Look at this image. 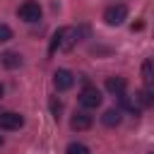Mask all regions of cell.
Masks as SVG:
<instances>
[{"mask_svg": "<svg viewBox=\"0 0 154 154\" xmlns=\"http://www.w3.org/2000/svg\"><path fill=\"white\" fill-rule=\"evenodd\" d=\"M53 84H55L58 91H67V89L75 84V75H72L70 70H55V75H53Z\"/></svg>", "mask_w": 154, "mask_h": 154, "instance_id": "cell-5", "label": "cell"}, {"mask_svg": "<svg viewBox=\"0 0 154 154\" xmlns=\"http://www.w3.org/2000/svg\"><path fill=\"white\" fill-rule=\"evenodd\" d=\"M79 103H82L84 108H96V106H101V91H99L96 87H84V89L79 91Z\"/></svg>", "mask_w": 154, "mask_h": 154, "instance_id": "cell-3", "label": "cell"}, {"mask_svg": "<svg viewBox=\"0 0 154 154\" xmlns=\"http://www.w3.org/2000/svg\"><path fill=\"white\" fill-rule=\"evenodd\" d=\"M91 116L87 113V111H75L72 113V118H70V128L72 130H89L91 128Z\"/></svg>", "mask_w": 154, "mask_h": 154, "instance_id": "cell-6", "label": "cell"}, {"mask_svg": "<svg viewBox=\"0 0 154 154\" xmlns=\"http://www.w3.org/2000/svg\"><path fill=\"white\" fill-rule=\"evenodd\" d=\"M60 111H63V103H60L55 96H51V113H53V118H55V120L60 118Z\"/></svg>", "mask_w": 154, "mask_h": 154, "instance_id": "cell-14", "label": "cell"}, {"mask_svg": "<svg viewBox=\"0 0 154 154\" xmlns=\"http://www.w3.org/2000/svg\"><path fill=\"white\" fill-rule=\"evenodd\" d=\"M135 106H137V108H152V106H154V91H152V89H140V91H135Z\"/></svg>", "mask_w": 154, "mask_h": 154, "instance_id": "cell-8", "label": "cell"}, {"mask_svg": "<svg viewBox=\"0 0 154 154\" xmlns=\"http://www.w3.org/2000/svg\"><path fill=\"white\" fill-rule=\"evenodd\" d=\"M58 31H60V51H70L77 41V29L65 26V29H58Z\"/></svg>", "mask_w": 154, "mask_h": 154, "instance_id": "cell-7", "label": "cell"}, {"mask_svg": "<svg viewBox=\"0 0 154 154\" xmlns=\"http://www.w3.org/2000/svg\"><path fill=\"white\" fill-rule=\"evenodd\" d=\"M22 125H24V118H22L19 113H14V111L0 113V128H2V130H19Z\"/></svg>", "mask_w": 154, "mask_h": 154, "instance_id": "cell-4", "label": "cell"}, {"mask_svg": "<svg viewBox=\"0 0 154 154\" xmlns=\"http://www.w3.org/2000/svg\"><path fill=\"white\" fill-rule=\"evenodd\" d=\"M17 14H19V19H24V22H38V19H41V5H38L36 0H26V2L19 5Z\"/></svg>", "mask_w": 154, "mask_h": 154, "instance_id": "cell-2", "label": "cell"}, {"mask_svg": "<svg viewBox=\"0 0 154 154\" xmlns=\"http://www.w3.org/2000/svg\"><path fill=\"white\" fill-rule=\"evenodd\" d=\"M12 38V29L7 26V24H0V43H5V41H10Z\"/></svg>", "mask_w": 154, "mask_h": 154, "instance_id": "cell-15", "label": "cell"}, {"mask_svg": "<svg viewBox=\"0 0 154 154\" xmlns=\"http://www.w3.org/2000/svg\"><path fill=\"white\" fill-rule=\"evenodd\" d=\"M65 154H91V152H89L87 144H82V142H72V144H67Z\"/></svg>", "mask_w": 154, "mask_h": 154, "instance_id": "cell-13", "label": "cell"}, {"mask_svg": "<svg viewBox=\"0 0 154 154\" xmlns=\"http://www.w3.org/2000/svg\"><path fill=\"white\" fill-rule=\"evenodd\" d=\"M152 154H154V152H152Z\"/></svg>", "mask_w": 154, "mask_h": 154, "instance_id": "cell-19", "label": "cell"}, {"mask_svg": "<svg viewBox=\"0 0 154 154\" xmlns=\"http://www.w3.org/2000/svg\"><path fill=\"white\" fill-rule=\"evenodd\" d=\"M0 63H2L7 70H14V67H19V65H22V55H19V53H14V51H7V53H2V55H0Z\"/></svg>", "mask_w": 154, "mask_h": 154, "instance_id": "cell-10", "label": "cell"}, {"mask_svg": "<svg viewBox=\"0 0 154 154\" xmlns=\"http://www.w3.org/2000/svg\"><path fill=\"white\" fill-rule=\"evenodd\" d=\"M55 48H60V31H55V34H53V38H51V46H48V53L53 55V53H55Z\"/></svg>", "mask_w": 154, "mask_h": 154, "instance_id": "cell-16", "label": "cell"}, {"mask_svg": "<svg viewBox=\"0 0 154 154\" xmlns=\"http://www.w3.org/2000/svg\"><path fill=\"white\" fill-rule=\"evenodd\" d=\"M2 144H5V137H2V135H0V147H2Z\"/></svg>", "mask_w": 154, "mask_h": 154, "instance_id": "cell-17", "label": "cell"}, {"mask_svg": "<svg viewBox=\"0 0 154 154\" xmlns=\"http://www.w3.org/2000/svg\"><path fill=\"white\" fill-rule=\"evenodd\" d=\"M142 82L147 87H154V60L152 58H147L142 63Z\"/></svg>", "mask_w": 154, "mask_h": 154, "instance_id": "cell-12", "label": "cell"}, {"mask_svg": "<svg viewBox=\"0 0 154 154\" xmlns=\"http://www.w3.org/2000/svg\"><path fill=\"white\" fill-rule=\"evenodd\" d=\"M125 87H128L125 77H108V79H106V89H108L111 94H116V96L125 94Z\"/></svg>", "mask_w": 154, "mask_h": 154, "instance_id": "cell-9", "label": "cell"}, {"mask_svg": "<svg viewBox=\"0 0 154 154\" xmlns=\"http://www.w3.org/2000/svg\"><path fill=\"white\" fill-rule=\"evenodd\" d=\"M120 120H123V116H120L118 108H108V111L101 116V123H103L106 128H116V125H120Z\"/></svg>", "mask_w": 154, "mask_h": 154, "instance_id": "cell-11", "label": "cell"}, {"mask_svg": "<svg viewBox=\"0 0 154 154\" xmlns=\"http://www.w3.org/2000/svg\"><path fill=\"white\" fill-rule=\"evenodd\" d=\"M2 94H5V89H2V84H0V99H2Z\"/></svg>", "mask_w": 154, "mask_h": 154, "instance_id": "cell-18", "label": "cell"}, {"mask_svg": "<svg viewBox=\"0 0 154 154\" xmlns=\"http://www.w3.org/2000/svg\"><path fill=\"white\" fill-rule=\"evenodd\" d=\"M128 19V7L125 5H111V7H106V12H103V22L108 24V26H118V24H123Z\"/></svg>", "mask_w": 154, "mask_h": 154, "instance_id": "cell-1", "label": "cell"}]
</instances>
